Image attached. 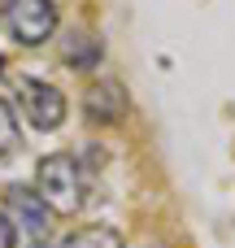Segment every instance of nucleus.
Returning a JSON list of instances; mask_svg holds the SVG:
<instances>
[{
	"mask_svg": "<svg viewBox=\"0 0 235 248\" xmlns=\"http://www.w3.org/2000/svg\"><path fill=\"white\" fill-rule=\"evenodd\" d=\"M35 192L52 214H74L83 205V174L70 153H48L35 170Z\"/></svg>",
	"mask_w": 235,
	"mask_h": 248,
	"instance_id": "f257e3e1",
	"label": "nucleus"
},
{
	"mask_svg": "<svg viewBox=\"0 0 235 248\" xmlns=\"http://www.w3.org/2000/svg\"><path fill=\"white\" fill-rule=\"evenodd\" d=\"M0 17L22 48H35V44L52 39V31H57V4L52 0H4Z\"/></svg>",
	"mask_w": 235,
	"mask_h": 248,
	"instance_id": "f03ea898",
	"label": "nucleus"
},
{
	"mask_svg": "<svg viewBox=\"0 0 235 248\" xmlns=\"http://www.w3.org/2000/svg\"><path fill=\"white\" fill-rule=\"evenodd\" d=\"M13 96H17V113L35 131H57L65 122V96H61V87H52L44 78H17Z\"/></svg>",
	"mask_w": 235,
	"mask_h": 248,
	"instance_id": "7ed1b4c3",
	"label": "nucleus"
},
{
	"mask_svg": "<svg viewBox=\"0 0 235 248\" xmlns=\"http://www.w3.org/2000/svg\"><path fill=\"white\" fill-rule=\"evenodd\" d=\"M4 205L17 214V218H13L17 231H26L31 240H44V235H48V227H52V209L39 201L35 187H9V192H4Z\"/></svg>",
	"mask_w": 235,
	"mask_h": 248,
	"instance_id": "20e7f679",
	"label": "nucleus"
},
{
	"mask_svg": "<svg viewBox=\"0 0 235 248\" xmlns=\"http://www.w3.org/2000/svg\"><path fill=\"white\" fill-rule=\"evenodd\" d=\"M83 105H87V118H92V122H122V113L131 109V105H126V92H122L113 78H96V83L87 87Z\"/></svg>",
	"mask_w": 235,
	"mask_h": 248,
	"instance_id": "39448f33",
	"label": "nucleus"
},
{
	"mask_svg": "<svg viewBox=\"0 0 235 248\" xmlns=\"http://www.w3.org/2000/svg\"><path fill=\"white\" fill-rule=\"evenodd\" d=\"M61 248H126V240L113 231V227H100V222H87L78 231H70V240Z\"/></svg>",
	"mask_w": 235,
	"mask_h": 248,
	"instance_id": "423d86ee",
	"label": "nucleus"
},
{
	"mask_svg": "<svg viewBox=\"0 0 235 248\" xmlns=\"http://www.w3.org/2000/svg\"><path fill=\"white\" fill-rule=\"evenodd\" d=\"M96 61H100V39H92L87 31H74V35L65 39V65H74V70H96Z\"/></svg>",
	"mask_w": 235,
	"mask_h": 248,
	"instance_id": "0eeeda50",
	"label": "nucleus"
},
{
	"mask_svg": "<svg viewBox=\"0 0 235 248\" xmlns=\"http://www.w3.org/2000/svg\"><path fill=\"white\" fill-rule=\"evenodd\" d=\"M17 148H22V126H17V109H13L9 100H0V166H4L9 157H17Z\"/></svg>",
	"mask_w": 235,
	"mask_h": 248,
	"instance_id": "6e6552de",
	"label": "nucleus"
},
{
	"mask_svg": "<svg viewBox=\"0 0 235 248\" xmlns=\"http://www.w3.org/2000/svg\"><path fill=\"white\" fill-rule=\"evenodd\" d=\"M0 248H17V227L4 209H0Z\"/></svg>",
	"mask_w": 235,
	"mask_h": 248,
	"instance_id": "1a4fd4ad",
	"label": "nucleus"
},
{
	"mask_svg": "<svg viewBox=\"0 0 235 248\" xmlns=\"http://www.w3.org/2000/svg\"><path fill=\"white\" fill-rule=\"evenodd\" d=\"M31 248H61V244H48V240H35Z\"/></svg>",
	"mask_w": 235,
	"mask_h": 248,
	"instance_id": "9d476101",
	"label": "nucleus"
},
{
	"mask_svg": "<svg viewBox=\"0 0 235 248\" xmlns=\"http://www.w3.org/2000/svg\"><path fill=\"white\" fill-rule=\"evenodd\" d=\"M0 74H4V57H0Z\"/></svg>",
	"mask_w": 235,
	"mask_h": 248,
	"instance_id": "9b49d317",
	"label": "nucleus"
},
{
	"mask_svg": "<svg viewBox=\"0 0 235 248\" xmlns=\"http://www.w3.org/2000/svg\"><path fill=\"white\" fill-rule=\"evenodd\" d=\"M153 248H157V244H153Z\"/></svg>",
	"mask_w": 235,
	"mask_h": 248,
	"instance_id": "f8f14e48",
	"label": "nucleus"
}]
</instances>
